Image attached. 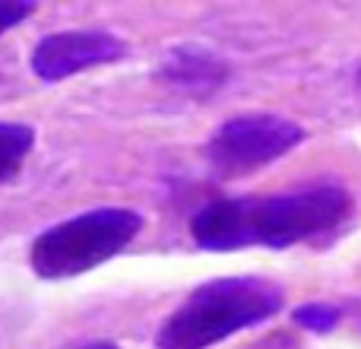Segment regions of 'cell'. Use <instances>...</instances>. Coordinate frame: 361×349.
<instances>
[{
    "instance_id": "5",
    "label": "cell",
    "mask_w": 361,
    "mask_h": 349,
    "mask_svg": "<svg viewBox=\"0 0 361 349\" xmlns=\"http://www.w3.org/2000/svg\"><path fill=\"white\" fill-rule=\"evenodd\" d=\"M127 54V45L118 35L102 29H82V32H57L35 45L32 51V70L42 80L57 83L80 70L99 67V64H114Z\"/></svg>"
},
{
    "instance_id": "7",
    "label": "cell",
    "mask_w": 361,
    "mask_h": 349,
    "mask_svg": "<svg viewBox=\"0 0 361 349\" xmlns=\"http://www.w3.org/2000/svg\"><path fill=\"white\" fill-rule=\"evenodd\" d=\"M35 143V131L29 124H0V184L16 178Z\"/></svg>"
},
{
    "instance_id": "8",
    "label": "cell",
    "mask_w": 361,
    "mask_h": 349,
    "mask_svg": "<svg viewBox=\"0 0 361 349\" xmlns=\"http://www.w3.org/2000/svg\"><path fill=\"white\" fill-rule=\"evenodd\" d=\"M295 324L305 327V331H314V333H330L333 327L339 324L343 312L336 305H326V302H311V305H298L292 312Z\"/></svg>"
},
{
    "instance_id": "1",
    "label": "cell",
    "mask_w": 361,
    "mask_h": 349,
    "mask_svg": "<svg viewBox=\"0 0 361 349\" xmlns=\"http://www.w3.org/2000/svg\"><path fill=\"white\" fill-rule=\"evenodd\" d=\"M352 213V197L343 184H314L269 197L212 200L193 216L190 235L206 251H238L250 244L288 248L343 225Z\"/></svg>"
},
{
    "instance_id": "11",
    "label": "cell",
    "mask_w": 361,
    "mask_h": 349,
    "mask_svg": "<svg viewBox=\"0 0 361 349\" xmlns=\"http://www.w3.org/2000/svg\"><path fill=\"white\" fill-rule=\"evenodd\" d=\"M358 89H361V70H358Z\"/></svg>"
},
{
    "instance_id": "6",
    "label": "cell",
    "mask_w": 361,
    "mask_h": 349,
    "mask_svg": "<svg viewBox=\"0 0 361 349\" xmlns=\"http://www.w3.org/2000/svg\"><path fill=\"white\" fill-rule=\"evenodd\" d=\"M162 83H169L178 93H187L193 99H206V95L219 93L228 80V64L219 54L197 45H180V48L169 51L159 67Z\"/></svg>"
},
{
    "instance_id": "2",
    "label": "cell",
    "mask_w": 361,
    "mask_h": 349,
    "mask_svg": "<svg viewBox=\"0 0 361 349\" xmlns=\"http://www.w3.org/2000/svg\"><path fill=\"white\" fill-rule=\"evenodd\" d=\"M282 289L263 276H222L197 286L187 302L159 327V349H209L225 337L273 318Z\"/></svg>"
},
{
    "instance_id": "10",
    "label": "cell",
    "mask_w": 361,
    "mask_h": 349,
    "mask_svg": "<svg viewBox=\"0 0 361 349\" xmlns=\"http://www.w3.org/2000/svg\"><path fill=\"white\" fill-rule=\"evenodd\" d=\"M82 349H118V346H111V343H92V346H82Z\"/></svg>"
},
{
    "instance_id": "3",
    "label": "cell",
    "mask_w": 361,
    "mask_h": 349,
    "mask_svg": "<svg viewBox=\"0 0 361 349\" xmlns=\"http://www.w3.org/2000/svg\"><path fill=\"white\" fill-rule=\"evenodd\" d=\"M143 229V216L124 206H102L44 229L32 244V270L42 280L80 276L111 261Z\"/></svg>"
},
{
    "instance_id": "4",
    "label": "cell",
    "mask_w": 361,
    "mask_h": 349,
    "mask_svg": "<svg viewBox=\"0 0 361 349\" xmlns=\"http://www.w3.org/2000/svg\"><path fill=\"white\" fill-rule=\"evenodd\" d=\"M305 127L279 114H241L212 134L206 156L219 178H241L273 165L305 140Z\"/></svg>"
},
{
    "instance_id": "9",
    "label": "cell",
    "mask_w": 361,
    "mask_h": 349,
    "mask_svg": "<svg viewBox=\"0 0 361 349\" xmlns=\"http://www.w3.org/2000/svg\"><path fill=\"white\" fill-rule=\"evenodd\" d=\"M35 4H23V0H10V4H0V35L13 25H19L25 16H32Z\"/></svg>"
}]
</instances>
